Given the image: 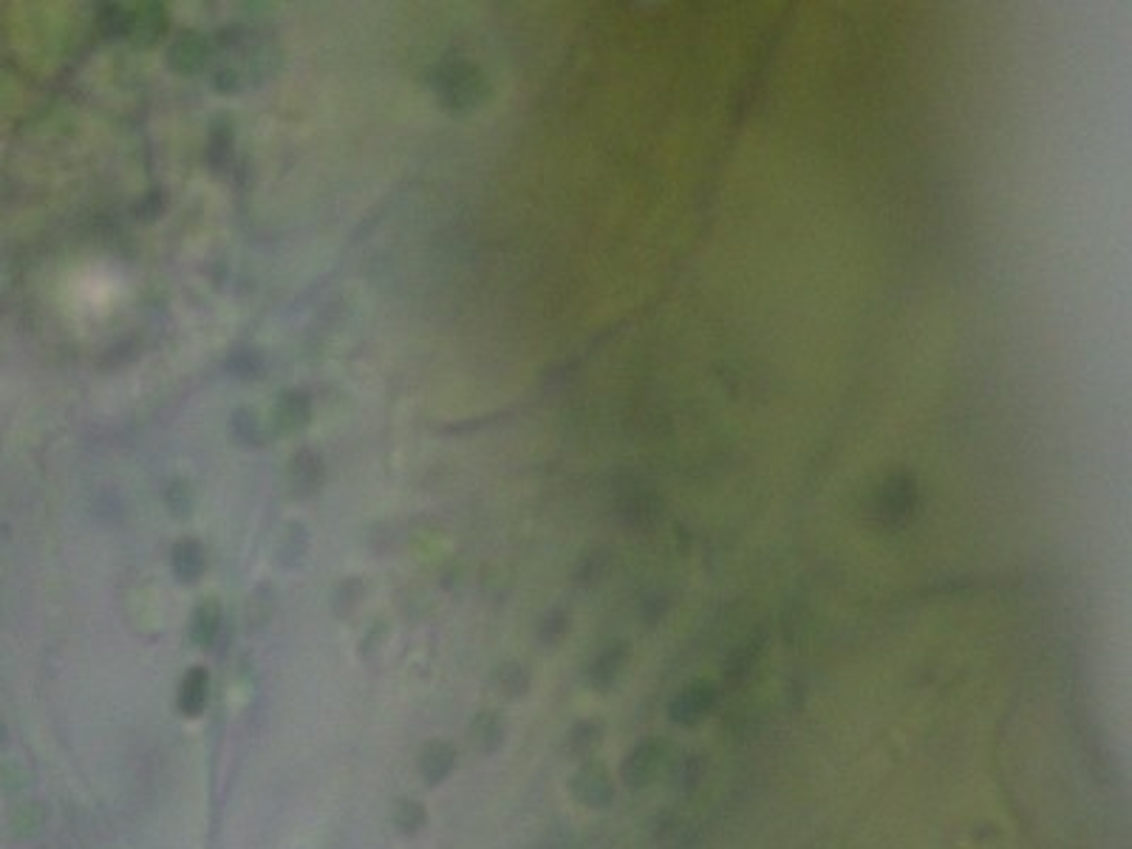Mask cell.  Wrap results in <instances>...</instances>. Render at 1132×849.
Returning a JSON list of instances; mask_svg holds the SVG:
<instances>
[{"mask_svg": "<svg viewBox=\"0 0 1132 849\" xmlns=\"http://www.w3.org/2000/svg\"><path fill=\"white\" fill-rule=\"evenodd\" d=\"M436 91H439V100L450 111H473L479 108L487 97H490V85L484 80V74L470 63H448V66L439 68V77H436Z\"/></svg>", "mask_w": 1132, "mask_h": 849, "instance_id": "cell-1", "label": "cell"}, {"mask_svg": "<svg viewBox=\"0 0 1132 849\" xmlns=\"http://www.w3.org/2000/svg\"><path fill=\"white\" fill-rule=\"evenodd\" d=\"M569 790H572V796L581 801L583 807H595V810L609 807L612 799H615L612 776H609L606 765H600V762H586V765L578 767V773L569 782Z\"/></svg>", "mask_w": 1132, "mask_h": 849, "instance_id": "cell-5", "label": "cell"}, {"mask_svg": "<svg viewBox=\"0 0 1132 849\" xmlns=\"http://www.w3.org/2000/svg\"><path fill=\"white\" fill-rule=\"evenodd\" d=\"M453 765H456V748L450 742H442V739L428 742L422 748V753H419V773H422V779L431 784V787L445 782Z\"/></svg>", "mask_w": 1132, "mask_h": 849, "instance_id": "cell-8", "label": "cell"}, {"mask_svg": "<svg viewBox=\"0 0 1132 849\" xmlns=\"http://www.w3.org/2000/svg\"><path fill=\"white\" fill-rule=\"evenodd\" d=\"M917 504H920V493H917L915 476L912 473H892L875 490L872 510H875V516H878L883 527L898 530V527L909 524L915 518Z\"/></svg>", "mask_w": 1132, "mask_h": 849, "instance_id": "cell-2", "label": "cell"}, {"mask_svg": "<svg viewBox=\"0 0 1132 849\" xmlns=\"http://www.w3.org/2000/svg\"><path fill=\"white\" fill-rule=\"evenodd\" d=\"M230 368L238 371V377H255V371L261 368V354H255L250 349L235 351V357L230 360Z\"/></svg>", "mask_w": 1132, "mask_h": 849, "instance_id": "cell-29", "label": "cell"}, {"mask_svg": "<svg viewBox=\"0 0 1132 849\" xmlns=\"http://www.w3.org/2000/svg\"><path fill=\"white\" fill-rule=\"evenodd\" d=\"M306 547H309L306 530L300 527L298 521H292V524L283 527L281 544H278V561H281L283 566L300 564V558L306 555Z\"/></svg>", "mask_w": 1132, "mask_h": 849, "instance_id": "cell-20", "label": "cell"}, {"mask_svg": "<svg viewBox=\"0 0 1132 849\" xmlns=\"http://www.w3.org/2000/svg\"><path fill=\"white\" fill-rule=\"evenodd\" d=\"M233 122L230 117H221L213 122V134H210V162L213 167L227 165L230 153H233Z\"/></svg>", "mask_w": 1132, "mask_h": 849, "instance_id": "cell-21", "label": "cell"}, {"mask_svg": "<svg viewBox=\"0 0 1132 849\" xmlns=\"http://www.w3.org/2000/svg\"><path fill=\"white\" fill-rule=\"evenodd\" d=\"M216 91H221V94H233V91H238L241 88V80H238V74L235 71H230V68H224V71H218L216 74Z\"/></svg>", "mask_w": 1132, "mask_h": 849, "instance_id": "cell-30", "label": "cell"}, {"mask_svg": "<svg viewBox=\"0 0 1132 849\" xmlns=\"http://www.w3.org/2000/svg\"><path fill=\"white\" fill-rule=\"evenodd\" d=\"M218 632H221V606L218 600H201L190 620V640L201 649H213Z\"/></svg>", "mask_w": 1132, "mask_h": 849, "instance_id": "cell-12", "label": "cell"}, {"mask_svg": "<svg viewBox=\"0 0 1132 849\" xmlns=\"http://www.w3.org/2000/svg\"><path fill=\"white\" fill-rule=\"evenodd\" d=\"M493 688L504 700H521L530 691V671L521 663H501L493 674Z\"/></svg>", "mask_w": 1132, "mask_h": 849, "instance_id": "cell-17", "label": "cell"}, {"mask_svg": "<svg viewBox=\"0 0 1132 849\" xmlns=\"http://www.w3.org/2000/svg\"><path fill=\"white\" fill-rule=\"evenodd\" d=\"M716 700H719V691H716L714 683L694 680V683L680 688V694L671 700L668 716H671V722H677L683 728H694V725H700L702 719L714 711Z\"/></svg>", "mask_w": 1132, "mask_h": 849, "instance_id": "cell-3", "label": "cell"}, {"mask_svg": "<svg viewBox=\"0 0 1132 849\" xmlns=\"http://www.w3.org/2000/svg\"><path fill=\"white\" fill-rule=\"evenodd\" d=\"M666 759H668L666 742H660V739H646V742H640L634 750H629V756L623 759L620 779L629 784V787H634V790L649 787V784L657 779V773L663 770Z\"/></svg>", "mask_w": 1132, "mask_h": 849, "instance_id": "cell-4", "label": "cell"}, {"mask_svg": "<svg viewBox=\"0 0 1132 849\" xmlns=\"http://www.w3.org/2000/svg\"><path fill=\"white\" fill-rule=\"evenodd\" d=\"M167 63L170 68H176L179 74H196L207 63V40L201 34L184 32L182 37L173 40V46L167 51Z\"/></svg>", "mask_w": 1132, "mask_h": 849, "instance_id": "cell-7", "label": "cell"}, {"mask_svg": "<svg viewBox=\"0 0 1132 849\" xmlns=\"http://www.w3.org/2000/svg\"><path fill=\"white\" fill-rule=\"evenodd\" d=\"M569 632V617L561 609H555L550 615L541 620V629H538V640L544 646H558L564 640V634Z\"/></svg>", "mask_w": 1132, "mask_h": 849, "instance_id": "cell-27", "label": "cell"}, {"mask_svg": "<svg viewBox=\"0 0 1132 849\" xmlns=\"http://www.w3.org/2000/svg\"><path fill=\"white\" fill-rule=\"evenodd\" d=\"M309 417H312V405H309L306 394H300V391L281 394V400L275 405V425H278V431H300L309 422Z\"/></svg>", "mask_w": 1132, "mask_h": 849, "instance_id": "cell-15", "label": "cell"}, {"mask_svg": "<svg viewBox=\"0 0 1132 849\" xmlns=\"http://www.w3.org/2000/svg\"><path fill=\"white\" fill-rule=\"evenodd\" d=\"M0 742H6V725L0 722Z\"/></svg>", "mask_w": 1132, "mask_h": 849, "instance_id": "cell-31", "label": "cell"}, {"mask_svg": "<svg viewBox=\"0 0 1132 849\" xmlns=\"http://www.w3.org/2000/svg\"><path fill=\"white\" fill-rule=\"evenodd\" d=\"M425 807L414 799H402L394 804V827L402 835H417L425 827Z\"/></svg>", "mask_w": 1132, "mask_h": 849, "instance_id": "cell-22", "label": "cell"}, {"mask_svg": "<svg viewBox=\"0 0 1132 849\" xmlns=\"http://www.w3.org/2000/svg\"><path fill=\"white\" fill-rule=\"evenodd\" d=\"M0 787H3V793L12 796V799L23 796V793L29 790V770L20 765L17 759H6V762L0 765Z\"/></svg>", "mask_w": 1132, "mask_h": 849, "instance_id": "cell-24", "label": "cell"}, {"mask_svg": "<svg viewBox=\"0 0 1132 849\" xmlns=\"http://www.w3.org/2000/svg\"><path fill=\"white\" fill-rule=\"evenodd\" d=\"M167 32V12L159 3H145L142 12H134L131 40L136 46H153Z\"/></svg>", "mask_w": 1132, "mask_h": 849, "instance_id": "cell-14", "label": "cell"}, {"mask_svg": "<svg viewBox=\"0 0 1132 849\" xmlns=\"http://www.w3.org/2000/svg\"><path fill=\"white\" fill-rule=\"evenodd\" d=\"M762 643H765V637H762V634H753V637H748L745 643H739V646L731 651V657L725 660V668H722L725 683L742 685L748 680L753 666H756L759 657H762Z\"/></svg>", "mask_w": 1132, "mask_h": 849, "instance_id": "cell-9", "label": "cell"}, {"mask_svg": "<svg viewBox=\"0 0 1132 849\" xmlns=\"http://www.w3.org/2000/svg\"><path fill=\"white\" fill-rule=\"evenodd\" d=\"M210 697V674L201 666L190 668L179 685V711L184 716H199Z\"/></svg>", "mask_w": 1132, "mask_h": 849, "instance_id": "cell-11", "label": "cell"}, {"mask_svg": "<svg viewBox=\"0 0 1132 849\" xmlns=\"http://www.w3.org/2000/svg\"><path fill=\"white\" fill-rule=\"evenodd\" d=\"M323 482V462L317 459V453L312 450H300L298 456L292 459V484L300 496H309L315 493L317 487Z\"/></svg>", "mask_w": 1132, "mask_h": 849, "instance_id": "cell-18", "label": "cell"}, {"mask_svg": "<svg viewBox=\"0 0 1132 849\" xmlns=\"http://www.w3.org/2000/svg\"><path fill=\"white\" fill-rule=\"evenodd\" d=\"M131 23H134V12H125L122 6H102L100 12V29L108 37H122V34H131Z\"/></svg>", "mask_w": 1132, "mask_h": 849, "instance_id": "cell-25", "label": "cell"}, {"mask_svg": "<svg viewBox=\"0 0 1132 849\" xmlns=\"http://www.w3.org/2000/svg\"><path fill=\"white\" fill-rule=\"evenodd\" d=\"M674 787L677 790H683V793H691L697 784H700L702 779V756L700 753H685L683 759L674 765Z\"/></svg>", "mask_w": 1132, "mask_h": 849, "instance_id": "cell-23", "label": "cell"}, {"mask_svg": "<svg viewBox=\"0 0 1132 849\" xmlns=\"http://www.w3.org/2000/svg\"><path fill=\"white\" fill-rule=\"evenodd\" d=\"M170 566H173V575L182 583L199 581L201 572H204V550H201L199 541H193V538L176 541L173 550H170Z\"/></svg>", "mask_w": 1132, "mask_h": 849, "instance_id": "cell-10", "label": "cell"}, {"mask_svg": "<svg viewBox=\"0 0 1132 849\" xmlns=\"http://www.w3.org/2000/svg\"><path fill=\"white\" fill-rule=\"evenodd\" d=\"M167 499V507H170V513L176 518H187L190 516V510H193V490L187 487L184 482H173L170 487H167L165 493Z\"/></svg>", "mask_w": 1132, "mask_h": 849, "instance_id": "cell-28", "label": "cell"}, {"mask_svg": "<svg viewBox=\"0 0 1132 849\" xmlns=\"http://www.w3.org/2000/svg\"><path fill=\"white\" fill-rule=\"evenodd\" d=\"M600 739H603V725L598 719H583L566 733V750L572 756H589L600 745Z\"/></svg>", "mask_w": 1132, "mask_h": 849, "instance_id": "cell-19", "label": "cell"}, {"mask_svg": "<svg viewBox=\"0 0 1132 849\" xmlns=\"http://www.w3.org/2000/svg\"><path fill=\"white\" fill-rule=\"evenodd\" d=\"M46 818H49V813H46V807H43L40 801H20V804H15V810H12L9 824H12L15 838H20V841H32V838H37V835L43 833Z\"/></svg>", "mask_w": 1132, "mask_h": 849, "instance_id": "cell-16", "label": "cell"}, {"mask_svg": "<svg viewBox=\"0 0 1132 849\" xmlns=\"http://www.w3.org/2000/svg\"><path fill=\"white\" fill-rule=\"evenodd\" d=\"M507 725L499 711H482L470 722V742L479 753H496L504 742Z\"/></svg>", "mask_w": 1132, "mask_h": 849, "instance_id": "cell-13", "label": "cell"}, {"mask_svg": "<svg viewBox=\"0 0 1132 849\" xmlns=\"http://www.w3.org/2000/svg\"><path fill=\"white\" fill-rule=\"evenodd\" d=\"M233 433L238 445H258L261 442V422L252 414L250 408H241L233 414Z\"/></svg>", "mask_w": 1132, "mask_h": 849, "instance_id": "cell-26", "label": "cell"}, {"mask_svg": "<svg viewBox=\"0 0 1132 849\" xmlns=\"http://www.w3.org/2000/svg\"><path fill=\"white\" fill-rule=\"evenodd\" d=\"M626 660H629L626 643H620V640H617V643H609V646L592 660L586 680H589L592 688H598V691H609V688L617 683V677H620V671L626 666Z\"/></svg>", "mask_w": 1132, "mask_h": 849, "instance_id": "cell-6", "label": "cell"}]
</instances>
